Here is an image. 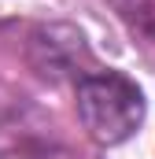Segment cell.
<instances>
[{"instance_id":"3957f363","label":"cell","mask_w":155,"mask_h":159,"mask_svg":"<svg viewBox=\"0 0 155 159\" xmlns=\"http://www.w3.org/2000/svg\"><path fill=\"white\" fill-rule=\"evenodd\" d=\"M107 4L133 34L155 41V0H107Z\"/></svg>"},{"instance_id":"7a4b0ae2","label":"cell","mask_w":155,"mask_h":159,"mask_svg":"<svg viewBox=\"0 0 155 159\" xmlns=\"http://www.w3.org/2000/svg\"><path fill=\"white\" fill-rule=\"evenodd\" d=\"M33 48L44 52L37 63L44 70H52V74H63V70H74V59H85L89 52H85V41L81 34L74 30H67V41H59V26H48V30H41L37 37H33ZM78 74V70H74Z\"/></svg>"},{"instance_id":"6da1fadb","label":"cell","mask_w":155,"mask_h":159,"mask_svg":"<svg viewBox=\"0 0 155 159\" xmlns=\"http://www.w3.org/2000/svg\"><path fill=\"white\" fill-rule=\"evenodd\" d=\"M81 126L96 144H122L144 122V93L122 70H85L74 81Z\"/></svg>"}]
</instances>
